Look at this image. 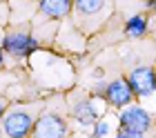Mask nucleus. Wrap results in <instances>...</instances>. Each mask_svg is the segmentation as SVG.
Returning <instances> with one entry per match:
<instances>
[{"mask_svg": "<svg viewBox=\"0 0 156 138\" xmlns=\"http://www.w3.org/2000/svg\"><path fill=\"white\" fill-rule=\"evenodd\" d=\"M116 138H143V134H138V132H132V129L120 127V129H118V134H116Z\"/></svg>", "mask_w": 156, "mask_h": 138, "instance_id": "obj_11", "label": "nucleus"}, {"mask_svg": "<svg viewBox=\"0 0 156 138\" xmlns=\"http://www.w3.org/2000/svg\"><path fill=\"white\" fill-rule=\"evenodd\" d=\"M105 98H107L109 105H114V107H125V105L132 103L134 94H132V87L127 85L125 78H118V80L109 83L105 87Z\"/></svg>", "mask_w": 156, "mask_h": 138, "instance_id": "obj_6", "label": "nucleus"}, {"mask_svg": "<svg viewBox=\"0 0 156 138\" xmlns=\"http://www.w3.org/2000/svg\"><path fill=\"white\" fill-rule=\"evenodd\" d=\"M150 125H152V118H150V114H147L143 107L132 105V107H127V109L120 114V127H125V129L145 134L147 129H150Z\"/></svg>", "mask_w": 156, "mask_h": 138, "instance_id": "obj_5", "label": "nucleus"}, {"mask_svg": "<svg viewBox=\"0 0 156 138\" xmlns=\"http://www.w3.org/2000/svg\"><path fill=\"white\" fill-rule=\"evenodd\" d=\"M127 85L132 87V94L140 98H147L156 91V74L150 67H136L127 76Z\"/></svg>", "mask_w": 156, "mask_h": 138, "instance_id": "obj_4", "label": "nucleus"}, {"mask_svg": "<svg viewBox=\"0 0 156 138\" xmlns=\"http://www.w3.org/2000/svg\"><path fill=\"white\" fill-rule=\"evenodd\" d=\"M5 65V58H2V49H0V67Z\"/></svg>", "mask_w": 156, "mask_h": 138, "instance_id": "obj_14", "label": "nucleus"}, {"mask_svg": "<svg viewBox=\"0 0 156 138\" xmlns=\"http://www.w3.org/2000/svg\"><path fill=\"white\" fill-rule=\"evenodd\" d=\"M72 5L76 7V11L80 16H96L105 9L107 0H72Z\"/></svg>", "mask_w": 156, "mask_h": 138, "instance_id": "obj_9", "label": "nucleus"}, {"mask_svg": "<svg viewBox=\"0 0 156 138\" xmlns=\"http://www.w3.org/2000/svg\"><path fill=\"white\" fill-rule=\"evenodd\" d=\"M34 122H36V118H34L31 111L11 109L9 114L2 116V132L9 138H27L34 129Z\"/></svg>", "mask_w": 156, "mask_h": 138, "instance_id": "obj_1", "label": "nucleus"}, {"mask_svg": "<svg viewBox=\"0 0 156 138\" xmlns=\"http://www.w3.org/2000/svg\"><path fill=\"white\" fill-rule=\"evenodd\" d=\"M31 132H34V138H67L69 129H67V122L58 114L47 111L34 122Z\"/></svg>", "mask_w": 156, "mask_h": 138, "instance_id": "obj_2", "label": "nucleus"}, {"mask_svg": "<svg viewBox=\"0 0 156 138\" xmlns=\"http://www.w3.org/2000/svg\"><path fill=\"white\" fill-rule=\"evenodd\" d=\"M72 7V0H40V13L47 18H65Z\"/></svg>", "mask_w": 156, "mask_h": 138, "instance_id": "obj_7", "label": "nucleus"}, {"mask_svg": "<svg viewBox=\"0 0 156 138\" xmlns=\"http://www.w3.org/2000/svg\"><path fill=\"white\" fill-rule=\"evenodd\" d=\"M109 132V125H107V122H96V129H94V134H96V138H103L105 134H107Z\"/></svg>", "mask_w": 156, "mask_h": 138, "instance_id": "obj_12", "label": "nucleus"}, {"mask_svg": "<svg viewBox=\"0 0 156 138\" xmlns=\"http://www.w3.org/2000/svg\"><path fill=\"white\" fill-rule=\"evenodd\" d=\"M2 49L16 58H25L38 49V40L29 31H9V34H5Z\"/></svg>", "mask_w": 156, "mask_h": 138, "instance_id": "obj_3", "label": "nucleus"}, {"mask_svg": "<svg viewBox=\"0 0 156 138\" xmlns=\"http://www.w3.org/2000/svg\"><path fill=\"white\" fill-rule=\"evenodd\" d=\"M5 114H7V100H5L2 96H0V118H2Z\"/></svg>", "mask_w": 156, "mask_h": 138, "instance_id": "obj_13", "label": "nucleus"}, {"mask_svg": "<svg viewBox=\"0 0 156 138\" xmlns=\"http://www.w3.org/2000/svg\"><path fill=\"white\" fill-rule=\"evenodd\" d=\"M145 29H147L145 16H132L125 25V34L129 36V38H140V36L145 34Z\"/></svg>", "mask_w": 156, "mask_h": 138, "instance_id": "obj_10", "label": "nucleus"}, {"mask_svg": "<svg viewBox=\"0 0 156 138\" xmlns=\"http://www.w3.org/2000/svg\"><path fill=\"white\" fill-rule=\"evenodd\" d=\"M74 118L80 122L83 127H89V125H94V120H96V109L91 107V103L89 100H80V103H76L74 105Z\"/></svg>", "mask_w": 156, "mask_h": 138, "instance_id": "obj_8", "label": "nucleus"}]
</instances>
